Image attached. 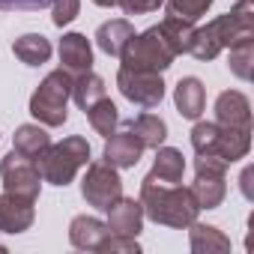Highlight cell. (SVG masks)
Wrapping results in <instances>:
<instances>
[{
    "instance_id": "6da1fadb",
    "label": "cell",
    "mask_w": 254,
    "mask_h": 254,
    "mask_svg": "<svg viewBox=\"0 0 254 254\" xmlns=\"http://www.w3.org/2000/svg\"><path fill=\"white\" fill-rule=\"evenodd\" d=\"M141 206H144V215L156 224H165V227H189L191 221H197L200 215V206L191 194V189L174 183H159L153 180L150 174L141 180Z\"/></svg>"
},
{
    "instance_id": "7a4b0ae2",
    "label": "cell",
    "mask_w": 254,
    "mask_h": 254,
    "mask_svg": "<svg viewBox=\"0 0 254 254\" xmlns=\"http://www.w3.org/2000/svg\"><path fill=\"white\" fill-rule=\"evenodd\" d=\"M248 36H254V0H239L227 15L212 18L206 27H194L189 54L197 60H215L224 48Z\"/></svg>"
},
{
    "instance_id": "3957f363",
    "label": "cell",
    "mask_w": 254,
    "mask_h": 254,
    "mask_svg": "<svg viewBox=\"0 0 254 254\" xmlns=\"http://www.w3.org/2000/svg\"><path fill=\"white\" fill-rule=\"evenodd\" d=\"M87 162H90V144H87V138L69 135V138H63L60 144H51V147L39 156L36 168H39V174H42L45 183L66 189V186L75 180V174H78Z\"/></svg>"
},
{
    "instance_id": "277c9868",
    "label": "cell",
    "mask_w": 254,
    "mask_h": 254,
    "mask_svg": "<svg viewBox=\"0 0 254 254\" xmlns=\"http://www.w3.org/2000/svg\"><path fill=\"white\" fill-rule=\"evenodd\" d=\"M191 147L197 156H218L227 165L239 162L251 150V132L227 129L218 123H194L191 129Z\"/></svg>"
},
{
    "instance_id": "5b68a950",
    "label": "cell",
    "mask_w": 254,
    "mask_h": 254,
    "mask_svg": "<svg viewBox=\"0 0 254 254\" xmlns=\"http://www.w3.org/2000/svg\"><path fill=\"white\" fill-rule=\"evenodd\" d=\"M69 99H72V75L66 69H54L42 78V84L30 96V114L48 129H57L69 117L66 111Z\"/></svg>"
},
{
    "instance_id": "8992f818",
    "label": "cell",
    "mask_w": 254,
    "mask_h": 254,
    "mask_svg": "<svg viewBox=\"0 0 254 254\" xmlns=\"http://www.w3.org/2000/svg\"><path fill=\"white\" fill-rule=\"evenodd\" d=\"M126 69H147V72H165L168 66H174L177 51L171 48L168 36L162 33V27H150L144 33H135L132 42L126 45V51L120 54Z\"/></svg>"
},
{
    "instance_id": "52a82bcc",
    "label": "cell",
    "mask_w": 254,
    "mask_h": 254,
    "mask_svg": "<svg viewBox=\"0 0 254 254\" xmlns=\"http://www.w3.org/2000/svg\"><path fill=\"white\" fill-rule=\"evenodd\" d=\"M227 162L218 159V156H197L194 159V183L189 186L197 206L200 209H215L221 206L224 194H227V183H224V174H227Z\"/></svg>"
},
{
    "instance_id": "ba28073f",
    "label": "cell",
    "mask_w": 254,
    "mask_h": 254,
    "mask_svg": "<svg viewBox=\"0 0 254 254\" xmlns=\"http://www.w3.org/2000/svg\"><path fill=\"white\" fill-rule=\"evenodd\" d=\"M117 87L120 93L138 108H159L165 99V81L162 72H147V69H126L120 66L117 72Z\"/></svg>"
},
{
    "instance_id": "9c48e42d",
    "label": "cell",
    "mask_w": 254,
    "mask_h": 254,
    "mask_svg": "<svg viewBox=\"0 0 254 254\" xmlns=\"http://www.w3.org/2000/svg\"><path fill=\"white\" fill-rule=\"evenodd\" d=\"M81 194H84L87 206L105 212V209L123 194V180H120L117 168L108 165V162H93V165H87V174H84V180H81Z\"/></svg>"
},
{
    "instance_id": "30bf717a",
    "label": "cell",
    "mask_w": 254,
    "mask_h": 254,
    "mask_svg": "<svg viewBox=\"0 0 254 254\" xmlns=\"http://www.w3.org/2000/svg\"><path fill=\"white\" fill-rule=\"evenodd\" d=\"M0 177H3V189L9 194H18V197H27V200H36L39 197V189H42V174L36 168L33 159H24L21 153H6L3 162H0Z\"/></svg>"
},
{
    "instance_id": "8fae6325",
    "label": "cell",
    "mask_w": 254,
    "mask_h": 254,
    "mask_svg": "<svg viewBox=\"0 0 254 254\" xmlns=\"http://www.w3.org/2000/svg\"><path fill=\"white\" fill-rule=\"evenodd\" d=\"M105 212H108V221L105 224L117 236H132V239H138V233L144 230V206L135 197H123L120 194Z\"/></svg>"
},
{
    "instance_id": "7c38bea8",
    "label": "cell",
    "mask_w": 254,
    "mask_h": 254,
    "mask_svg": "<svg viewBox=\"0 0 254 254\" xmlns=\"http://www.w3.org/2000/svg\"><path fill=\"white\" fill-rule=\"evenodd\" d=\"M215 123L227 129L251 132V102L239 90H224L215 99Z\"/></svg>"
},
{
    "instance_id": "4fadbf2b",
    "label": "cell",
    "mask_w": 254,
    "mask_h": 254,
    "mask_svg": "<svg viewBox=\"0 0 254 254\" xmlns=\"http://www.w3.org/2000/svg\"><path fill=\"white\" fill-rule=\"evenodd\" d=\"M33 203L36 200L18 197V194H9V191L0 194V233H24V230H30V224L36 218Z\"/></svg>"
},
{
    "instance_id": "5bb4252c",
    "label": "cell",
    "mask_w": 254,
    "mask_h": 254,
    "mask_svg": "<svg viewBox=\"0 0 254 254\" xmlns=\"http://www.w3.org/2000/svg\"><path fill=\"white\" fill-rule=\"evenodd\" d=\"M141 156H144V144H141L129 129L108 135V144H105V153H102V159H105L108 165H114L117 171L135 168V165L141 162Z\"/></svg>"
},
{
    "instance_id": "9a60e30c",
    "label": "cell",
    "mask_w": 254,
    "mask_h": 254,
    "mask_svg": "<svg viewBox=\"0 0 254 254\" xmlns=\"http://www.w3.org/2000/svg\"><path fill=\"white\" fill-rule=\"evenodd\" d=\"M60 69H66L72 78L93 69V48L84 33H66L60 39Z\"/></svg>"
},
{
    "instance_id": "2e32d148",
    "label": "cell",
    "mask_w": 254,
    "mask_h": 254,
    "mask_svg": "<svg viewBox=\"0 0 254 254\" xmlns=\"http://www.w3.org/2000/svg\"><path fill=\"white\" fill-rule=\"evenodd\" d=\"M174 105H177V111H180L186 120H200V114H203V108H206L203 81L194 78V75L180 78V84L174 87Z\"/></svg>"
},
{
    "instance_id": "e0dca14e",
    "label": "cell",
    "mask_w": 254,
    "mask_h": 254,
    "mask_svg": "<svg viewBox=\"0 0 254 254\" xmlns=\"http://www.w3.org/2000/svg\"><path fill=\"white\" fill-rule=\"evenodd\" d=\"M108 236V224L96 215H75L69 224V242L81 251H99L102 239Z\"/></svg>"
},
{
    "instance_id": "ac0fdd59",
    "label": "cell",
    "mask_w": 254,
    "mask_h": 254,
    "mask_svg": "<svg viewBox=\"0 0 254 254\" xmlns=\"http://www.w3.org/2000/svg\"><path fill=\"white\" fill-rule=\"evenodd\" d=\"M135 36V27L132 21H126V18H111L105 21L99 30H96V45L108 54V57H120L126 51V45L132 42Z\"/></svg>"
},
{
    "instance_id": "d6986e66",
    "label": "cell",
    "mask_w": 254,
    "mask_h": 254,
    "mask_svg": "<svg viewBox=\"0 0 254 254\" xmlns=\"http://www.w3.org/2000/svg\"><path fill=\"white\" fill-rule=\"evenodd\" d=\"M51 147V135L42 129V126L36 123H27V126H18L15 129V138H12V150L15 153H21L24 159H33V162H39V156L45 153Z\"/></svg>"
},
{
    "instance_id": "ffe728a7",
    "label": "cell",
    "mask_w": 254,
    "mask_h": 254,
    "mask_svg": "<svg viewBox=\"0 0 254 254\" xmlns=\"http://www.w3.org/2000/svg\"><path fill=\"white\" fill-rule=\"evenodd\" d=\"M183 174H186V156L177 147H156V162L150 177L174 186V183H183Z\"/></svg>"
},
{
    "instance_id": "44dd1931",
    "label": "cell",
    "mask_w": 254,
    "mask_h": 254,
    "mask_svg": "<svg viewBox=\"0 0 254 254\" xmlns=\"http://www.w3.org/2000/svg\"><path fill=\"white\" fill-rule=\"evenodd\" d=\"M141 144H144V150H156V147H162L165 144V138H168V123L159 117V114H138L129 126H126Z\"/></svg>"
},
{
    "instance_id": "7402d4cb",
    "label": "cell",
    "mask_w": 254,
    "mask_h": 254,
    "mask_svg": "<svg viewBox=\"0 0 254 254\" xmlns=\"http://www.w3.org/2000/svg\"><path fill=\"white\" fill-rule=\"evenodd\" d=\"M189 242H191L194 254H221V251H230V239L218 227H212V224L191 221L189 224Z\"/></svg>"
},
{
    "instance_id": "603a6c76",
    "label": "cell",
    "mask_w": 254,
    "mask_h": 254,
    "mask_svg": "<svg viewBox=\"0 0 254 254\" xmlns=\"http://www.w3.org/2000/svg\"><path fill=\"white\" fill-rule=\"evenodd\" d=\"M12 54L24 63V66H42L51 57V42L42 33H24L12 42Z\"/></svg>"
},
{
    "instance_id": "cb8c5ba5",
    "label": "cell",
    "mask_w": 254,
    "mask_h": 254,
    "mask_svg": "<svg viewBox=\"0 0 254 254\" xmlns=\"http://www.w3.org/2000/svg\"><path fill=\"white\" fill-rule=\"evenodd\" d=\"M102 96H108V87H105V81H102L93 69L72 78V99H75V105H78L81 111H87V108H90L93 102H99Z\"/></svg>"
},
{
    "instance_id": "d4e9b609",
    "label": "cell",
    "mask_w": 254,
    "mask_h": 254,
    "mask_svg": "<svg viewBox=\"0 0 254 254\" xmlns=\"http://www.w3.org/2000/svg\"><path fill=\"white\" fill-rule=\"evenodd\" d=\"M87 120H90V126H93V129L99 132V135H114L117 132V126H120V114H117V105L108 99V96H102L99 102H93L87 111Z\"/></svg>"
},
{
    "instance_id": "484cf974",
    "label": "cell",
    "mask_w": 254,
    "mask_h": 254,
    "mask_svg": "<svg viewBox=\"0 0 254 254\" xmlns=\"http://www.w3.org/2000/svg\"><path fill=\"white\" fill-rule=\"evenodd\" d=\"M159 27H162V33L168 36V42H171V48L177 51V57H180V54H189L191 36H194V24H191V21H183V18L168 15Z\"/></svg>"
},
{
    "instance_id": "4316f807",
    "label": "cell",
    "mask_w": 254,
    "mask_h": 254,
    "mask_svg": "<svg viewBox=\"0 0 254 254\" xmlns=\"http://www.w3.org/2000/svg\"><path fill=\"white\" fill-rule=\"evenodd\" d=\"M251 63H254V36L239 39L236 45H230V72L242 81H251Z\"/></svg>"
},
{
    "instance_id": "83f0119b",
    "label": "cell",
    "mask_w": 254,
    "mask_h": 254,
    "mask_svg": "<svg viewBox=\"0 0 254 254\" xmlns=\"http://www.w3.org/2000/svg\"><path fill=\"white\" fill-rule=\"evenodd\" d=\"M212 6V0H168V15L183 18V21H200Z\"/></svg>"
},
{
    "instance_id": "f1b7e54d",
    "label": "cell",
    "mask_w": 254,
    "mask_h": 254,
    "mask_svg": "<svg viewBox=\"0 0 254 254\" xmlns=\"http://www.w3.org/2000/svg\"><path fill=\"white\" fill-rule=\"evenodd\" d=\"M99 251L102 254H138L141 248H138V239H132V236H117V233L108 230V236L102 239Z\"/></svg>"
},
{
    "instance_id": "f546056e",
    "label": "cell",
    "mask_w": 254,
    "mask_h": 254,
    "mask_svg": "<svg viewBox=\"0 0 254 254\" xmlns=\"http://www.w3.org/2000/svg\"><path fill=\"white\" fill-rule=\"evenodd\" d=\"M78 12H81V0H54L51 3V21L57 27L72 24L78 18Z\"/></svg>"
},
{
    "instance_id": "4dcf8cb0",
    "label": "cell",
    "mask_w": 254,
    "mask_h": 254,
    "mask_svg": "<svg viewBox=\"0 0 254 254\" xmlns=\"http://www.w3.org/2000/svg\"><path fill=\"white\" fill-rule=\"evenodd\" d=\"M54 0H0V12H36V9H45L51 6Z\"/></svg>"
},
{
    "instance_id": "1f68e13d",
    "label": "cell",
    "mask_w": 254,
    "mask_h": 254,
    "mask_svg": "<svg viewBox=\"0 0 254 254\" xmlns=\"http://www.w3.org/2000/svg\"><path fill=\"white\" fill-rule=\"evenodd\" d=\"M165 0H123V12L126 15H147V12H156Z\"/></svg>"
},
{
    "instance_id": "d6a6232c",
    "label": "cell",
    "mask_w": 254,
    "mask_h": 254,
    "mask_svg": "<svg viewBox=\"0 0 254 254\" xmlns=\"http://www.w3.org/2000/svg\"><path fill=\"white\" fill-rule=\"evenodd\" d=\"M251 177H254V171H251V168H245V171H242V194H245L248 200L254 197V191H251Z\"/></svg>"
},
{
    "instance_id": "836d02e7",
    "label": "cell",
    "mask_w": 254,
    "mask_h": 254,
    "mask_svg": "<svg viewBox=\"0 0 254 254\" xmlns=\"http://www.w3.org/2000/svg\"><path fill=\"white\" fill-rule=\"evenodd\" d=\"M93 3H96V6H105V9H111V6H120L123 0H93Z\"/></svg>"
}]
</instances>
